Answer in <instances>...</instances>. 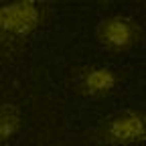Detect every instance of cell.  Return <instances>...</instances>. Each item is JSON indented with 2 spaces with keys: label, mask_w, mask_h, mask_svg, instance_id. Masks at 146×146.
Segmentation results:
<instances>
[{
  "label": "cell",
  "mask_w": 146,
  "mask_h": 146,
  "mask_svg": "<svg viewBox=\"0 0 146 146\" xmlns=\"http://www.w3.org/2000/svg\"><path fill=\"white\" fill-rule=\"evenodd\" d=\"M43 12L36 0H14L0 10V27L8 36H27L43 23Z\"/></svg>",
  "instance_id": "3957f363"
},
{
  "label": "cell",
  "mask_w": 146,
  "mask_h": 146,
  "mask_svg": "<svg viewBox=\"0 0 146 146\" xmlns=\"http://www.w3.org/2000/svg\"><path fill=\"white\" fill-rule=\"evenodd\" d=\"M18 130H21V112L14 104H4L0 112V136L2 140H8Z\"/></svg>",
  "instance_id": "5b68a950"
},
{
  "label": "cell",
  "mask_w": 146,
  "mask_h": 146,
  "mask_svg": "<svg viewBox=\"0 0 146 146\" xmlns=\"http://www.w3.org/2000/svg\"><path fill=\"white\" fill-rule=\"evenodd\" d=\"M96 39L100 41L102 47L122 53V51H130L142 43V29L130 16L116 14V16L102 18L98 23Z\"/></svg>",
  "instance_id": "7a4b0ae2"
},
{
  "label": "cell",
  "mask_w": 146,
  "mask_h": 146,
  "mask_svg": "<svg viewBox=\"0 0 146 146\" xmlns=\"http://www.w3.org/2000/svg\"><path fill=\"white\" fill-rule=\"evenodd\" d=\"M73 85L81 96L87 98H104L112 94L118 85V77L112 69L100 65H87L73 73Z\"/></svg>",
  "instance_id": "277c9868"
},
{
  "label": "cell",
  "mask_w": 146,
  "mask_h": 146,
  "mask_svg": "<svg viewBox=\"0 0 146 146\" xmlns=\"http://www.w3.org/2000/svg\"><path fill=\"white\" fill-rule=\"evenodd\" d=\"M94 138L100 144L128 146L136 142H146V112L124 110L108 116L94 130Z\"/></svg>",
  "instance_id": "6da1fadb"
}]
</instances>
